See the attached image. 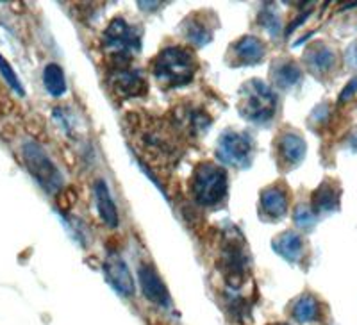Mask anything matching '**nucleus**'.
Returning <instances> with one entry per match:
<instances>
[{
    "mask_svg": "<svg viewBox=\"0 0 357 325\" xmlns=\"http://www.w3.org/2000/svg\"><path fill=\"white\" fill-rule=\"evenodd\" d=\"M197 61L190 50L183 47H168L158 56L154 73L161 84L167 88H178L190 84L195 77Z\"/></svg>",
    "mask_w": 357,
    "mask_h": 325,
    "instance_id": "1",
    "label": "nucleus"
},
{
    "mask_svg": "<svg viewBox=\"0 0 357 325\" xmlns=\"http://www.w3.org/2000/svg\"><path fill=\"white\" fill-rule=\"evenodd\" d=\"M191 191L202 206H216L227 195V174L215 162H200L193 174Z\"/></svg>",
    "mask_w": 357,
    "mask_h": 325,
    "instance_id": "2",
    "label": "nucleus"
},
{
    "mask_svg": "<svg viewBox=\"0 0 357 325\" xmlns=\"http://www.w3.org/2000/svg\"><path fill=\"white\" fill-rule=\"evenodd\" d=\"M240 111L245 118L257 123H266L275 116L277 97L270 86L252 79L241 90Z\"/></svg>",
    "mask_w": 357,
    "mask_h": 325,
    "instance_id": "3",
    "label": "nucleus"
},
{
    "mask_svg": "<svg viewBox=\"0 0 357 325\" xmlns=\"http://www.w3.org/2000/svg\"><path fill=\"white\" fill-rule=\"evenodd\" d=\"M24 161L27 170L40 183L47 193H57L63 188V175L57 170L52 159L38 143L29 142L24 145Z\"/></svg>",
    "mask_w": 357,
    "mask_h": 325,
    "instance_id": "4",
    "label": "nucleus"
},
{
    "mask_svg": "<svg viewBox=\"0 0 357 325\" xmlns=\"http://www.w3.org/2000/svg\"><path fill=\"white\" fill-rule=\"evenodd\" d=\"M252 152H254V143L247 135H241L236 130H225L218 138L216 154L231 167H248L252 161Z\"/></svg>",
    "mask_w": 357,
    "mask_h": 325,
    "instance_id": "5",
    "label": "nucleus"
},
{
    "mask_svg": "<svg viewBox=\"0 0 357 325\" xmlns=\"http://www.w3.org/2000/svg\"><path fill=\"white\" fill-rule=\"evenodd\" d=\"M104 41H106L107 49L113 50L114 56L122 57L139 49L142 34L139 31L130 27L123 18H114L104 33Z\"/></svg>",
    "mask_w": 357,
    "mask_h": 325,
    "instance_id": "6",
    "label": "nucleus"
},
{
    "mask_svg": "<svg viewBox=\"0 0 357 325\" xmlns=\"http://www.w3.org/2000/svg\"><path fill=\"white\" fill-rule=\"evenodd\" d=\"M245 241L238 232H232L229 240L223 241L222 269L225 277L231 280H241L247 269V254H245Z\"/></svg>",
    "mask_w": 357,
    "mask_h": 325,
    "instance_id": "7",
    "label": "nucleus"
},
{
    "mask_svg": "<svg viewBox=\"0 0 357 325\" xmlns=\"http://www.w3.org/2000/svg\"><path fill=\"white\" fill-rule=\"evenodd\" d=\"M104 275L109 285L123 297H130L134 293V279L126 261L116 254H109L104 263Z\"/></svg>",
    "mask_w": 357,
    "mask_h": 325,
    "instance_id": "8",
    "label": "nucleus"
},
{
    "mask_svg": "<svg viewBox=\"0 0 357 325\" xmlns=\"http://www.w3.org/2000/svg\"><path fill=\"white\" fill-rule=\"evenodd\" d=\"M111 88L120 97H138L146 91V81L142 77V73L118 66L116 72L111 73Z\"/></svg>",
    "mask_w": 357,
    "mask_h": 325,
    "instance_id": "9",
    "label": "nucleus"
},
{
    "mask_svg": "<svg viewBox=\"0 0 357 325\" xmlns=\"http://www.w3.org/2000/svg\"><path fill=\"white\" fill-rule=\"evenodd\" d=\"M138 273L145 297L158 305H167L168 301H170V295H168L167 286L161 280V277L158 275V272L152 269L151 264H143Z\"/></svg>",
    "mask_w": 357,
    "mask_h": 325,
    "instance_id": "10",
    "label": "nucleus"
},
{
    "mask_svg": "<svg viewBox=\"0 0 357 325\" xmlns=\"http://www.w3.org/2000/svg\"><path fill=\"white\" fill-rule=\"evenodd\" d=\"M288 193L282 188L272 186L261 193V209L270 218H280L288 213Z\"/></svg>",
    "mask_w": 357,
    "mask_h": 325,
    "instance_id": "11",
    "label": "nucleus"
},
{
    "mask_svg": "<svg viewBox=\"0 0 357 325\" xmlns=\"http://www.w3.org/2000/svg\"><path fill=\"white\" fill-rule=\"evenodd\" d=\"M273 250L288 261H298L304 252V241L296 232L286 231L273 240Z\"/></svg>",
    "mask_w": 357,
    "mask_h": 325,
    "instance_id": "12",
    "label": "nucleus"
},
{
    "mask_svg": "<svg viewBox=\"0 0 357 325\" xmlns=\"http://www.w3.org/2000/svg\"><path fill=\"white\" fill-rule=\"evenodd\" d=\"M234 54L241 63H245V65H256V63L263 61L266 49H264V43L259 38L245 36L236 43Z\"/></svg>",
    "mask_w": 357,
    "mask_h": 325,
    "instance_id": "13",
    "label": "nucleus"
},
{
    "mask_svg": "<svg viewBox=\"0 0 357 325\" xmlns=\"http://www.w3.org/2000/svg\"><path fill=\"white\" fill-rule=\"evenodd\" d=\"M279 156L289 167H295L304 159L305 156V142L298 135L288 133L280 138L279 142Z\"/></svg>",
    "mask_w": 357,
    "mask_h": 325,
    "instance_id": "14",
    "label": "nucleus"
},
{
    "mask_svg": "<svg viewBox=\"0 0 357 325\" xmlns=\"http://www.w3.org/2000/svg\"><path fill=\"white\" fill-rule=\"evenodd\" d=\"M95 199H97V208L100 213V218L106 222L109 227H116L118 225V211L114 206L111 193L107 190V184L104 181H97L95 183Z\"/></svg>",
    "mask_w": 357,
    "mask_h": 325,
    "instance_id": "15",
    "label": "nucleus"
},
{
    "mask_svg": "<svg viewBox=\"0 0 357 325\" xmlns=\"http://www.w3.org/2000/svg\"><path fill=\"white\" fill-rule=\"evenodd\" d=\"M43 82L45 88L54 97H61L66 91V81H65V73H63V68L56 63H50V65L45 66L43 70Z\"/></svg>",
    "mask_w": 357,
    "mask_h": 325,
    "instance_id": "16",
    "label": "nucleus"
},
{
    "mask_svg": "<svg viewBox=\"0 0 357 325\" xmlns=\"http://www.w3.org/2000/svg\"><path fill=\"white\" fill-rule=\"evenodd\" d=\"M301 68L291 61H284L279 63V65L273 68V82H275L279 88H291L298 82L301 79Z\"/></svg>",
    "mask_w": 357,
    "mask_h": 325,
    "instance_id": "17",
    "label": "nucleus"
},
{
    "mask_svg": "<svg viewBox=\"0 0 357 325\" xmlns=\"http://www.w3.org/2000/svg\"><path fill=\"white\" fill-rule=\"evenodd\" d=\"M312 206L318 211H331L333 208L337 206V193L329 188L327 184L318 188L314 193H312Z\"/></svg>",
    "mask_w": 357,
    "mask_h": 325,
    "instance_id": "18",
    "label": "nucleus"
},
{
    "mask_svg": "<svg viewBox=\"0 0 357 325\" xmlns=\"http://www.w3.org/2000/svg\"><path fill=\"white\" fill-rule=\"evenodd\" d=\"M186 36L188 40H190L191 43H195L197 47H204L211 41L213 34L211 31L207 29L206 24H202L200 20H191L190 24H188Z\"/></svg>",
    "mask_w": 357,
    "mask_h": 325,
    "instance_id": "19",
    "label": "nucleus"
},
{
    "mask_svg": "<svg viewBox=\"0 0 357 325\" xmlns=\"http://www.w3.org/2000/svg\"><path fill=\"white\" fill-rule=\"evenodd\" d=\"M307 61L314 70L325 72V70H329L333 66L334 54L329 49H325V47H317V49H312L307 54Z\"/></svg>",
    "mask_w": 357,
    "mask_h": 325,
    "instance_id": "20",
    "label": "nucleus"
},
{
    "mask_svg": "<svg viewBox=\"0 0 357 325\" xmlns=\"http://www.w3.org/2000/svg\"><path fill=\"white\" fill-rule=\"evenodd\" d=\"M293 315L298 322H311L318 317V302L312 297H302L293 308Z\"/></svg>",
    "mask_w": 357,
    "mask_h": 325,
    "instance_id": "21",
    "label": "nucleus"
},
{
    "mask_svg": "<svg viewBox=\"0 0 357 325\" xmlns=\"http://www.w3.org/2000/svg\"><path fill=\"white\" fill-rule=\"evenodd\" d=\"M0 73H2V77L8 81V84L11 86L13 90L17 91V93L24 95V86H22L20 79H18V75L15 73V70L11 68V65H9L8 61H6V57L0 54Z\"/></svg>",
    "mask_w": 357,
    "mask_h": 325,
    "instance_id": "22",
    "label": "nucleus"
},
{
    "mask_svg": "<svg viewBox=\"0 0 357 325\" xmlns=\"http://www.w3.org/2000/svg\"><path fill=\"white\" fill-rule=\"evenodd\" d=\"M295 222L301 225V227H309V225H312V222H314V216L309 213L307 208L298 206V209H296L295 213Z\"/></svg>",
    "mask_w": 357,
    "mask_h": 325,
    "instance_id": "23",
    "label": "nucleus"
}]
</instances>
